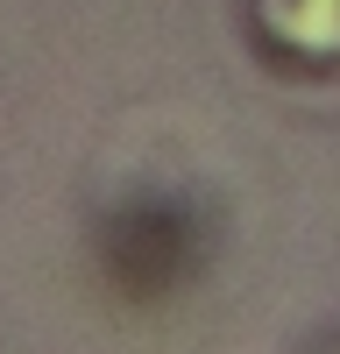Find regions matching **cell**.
<instances>
[{"label": "cell", "instance_id": "6da1fadb", "mask_svg": "<svg viewBox=\"0 0 340 354\" xmlns=\"http://www.w3.org/2000/svg\"><path fill=\"white\" fill-rule=\"evenodd\" d=\"M270 36L283 50L340 57V0H270Z\"/></svg>", "mask_w": 340, "mask_h": 354}]
</instances>
